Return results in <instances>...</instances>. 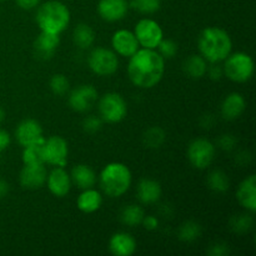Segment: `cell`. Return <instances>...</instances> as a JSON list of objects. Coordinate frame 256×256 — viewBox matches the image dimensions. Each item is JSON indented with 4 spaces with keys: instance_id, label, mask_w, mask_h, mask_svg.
<instances>
[{
    "instance_id": "obj_1",
    "label": "cell",
    "mask_w": 256,
    "mask_h": 256,
    "mask_svg": "<svg viewBox=\"0 0 256 256\" xmlns=\"http://www.w3.org/2000/svg\"><path fill=\"white\" fill-rule=\"evenodd\" d=\"M165 74V59L156 49H139L129 58L128 75L135 86L152 89L162 82Z\"/></svg>"
},
{
    "instance_id": "obj_2",
    "label": "cell",
    "mask_w": 256,
    "mask_h": 256,
    "mask_svg": "<svg viewBox=\"0 0 256 256\" xmlns=\"http://www.w3.org/2000/svg\"><path fill=\"white\" fill-rule=\"evenodd\" d=\"M198 49L208 62H222L229 56L232 42L226 30L218 26L205 28L198 38Z\"/></svg>"
},
{
    "instance_id": "obj_3",
    "label": "cell",
    "mask_w": 256,
    "mask_h": 256,
    "mask_svg": "<svg viewBox=\"0 0 256 256\" xmlns=\"http://www.w3.org/2000/svg\"><path fill=\"white\" fill-rule=\"evenodd\" d=\"M70 10L64 2L59 0H49V2L39 4L35 15V22L39 26L40 32H52L60 35L70 24Z\"/></svg>"
},
{
    "instance_id": "obj_4",
    "label": "cell",
    "mask_w": 256,
    "mask_h": 256,
    "mask_svg": "<svg viewBox=\"0 0 256 256\" xmlns=\"http://www.w3.org/2000/svg\"><path fill=\"white\" fill-rule=\"evenodd\" d=\"M99 182L106 196L120 198L132 186V175L122 162H109L100 172Z\"/></svg>"
},
{
    "instance_id": "obj_5",
    "label": "cell",
    "mask_w": 256,
    "mask_h": 256,
    "mask_svg": "<svg viewBox=\"0 0 256 256\" xmlns=\"http://www.w3.org/2000/svg\"><path fill=\"white\" fill-rule=\"evenodd\" d=\"M254 60L249 54L244 52H238L232 54L224 60L222 70L224 75L229 80L234 82H249L254 75Z\"/></svg>"
},
{
    "instance_id": "obj_6",
    "label": "cell",
    "mask_w": 256,
    "mask_h": 256,
    "mask_svg": "<svg viewBox=\"0 0 256 256\" xmlns=\"http://www.w3.org/2000/svg\"><path fill=\"white\" fill-rule=\"evenodd\" d=\"M99 116L102 122L116 124L125 119L128 114V105L119 92H106L99 99Z\"/></svg>"
},
{
    "instance_id": "obj_7",
    "label": "cell",
    "mask_w": 256,
    "mask_h": 256,
    "mask_svg": "<svg viewBox=\"0 0 256 256\" xmlns=\"http://www.w3.org/2000/svg\"><path fill=\"white\" fill-rule=\"evenodd\" d=\"M88 65L94 74L99 76H110L119 68V58L114 50L106 48H95L88 56Z\"/></svg>"
},
{
    "instance_id": "obj_8",
    "label": "cell",
    "mask_w": 256,
    "mask_h": 256,
    "mask_svg": "<svg viewBox=\"0 0 256 256\" xmlns=\"http://www.w3.org/2000/svg\"><path fill=\"white\" fill-rule=\"evenodd\" d=\"M188 159L190 164L199 170H205L212 164L216 155V148L205 138H196L188 146Z\"/></svg>"
},
{
    "instance_id": "obj_9",
    "label": "cell",
    "mask_w": 256,
    "mask_h": 256,
    "mask_svg": "<svg viewBox=\"0 0 256 256\" xmlns=\"http://www.w3.org/2000/svg\"><path fill=\"white\" fill-rule=\"evenodd\" d=\"M134 34L140 46L145 49H156L159 42L164 38V32L159 22L149 18H145L136 22L134 28Z\"/></svg>"
},
{
    "instance_id": "obj_10",
    "label": "cell",
    "mask_w": 256,
    "mask_h": 256,
    "mask_svg": "<svg viewBox=\"0 0 256 256\" xmlns=\"http://www.w3.org/2000/svg\"><path fill=\"white\" fill-rule=\"evenodd\" d=\"M68 155H69V145L62 136L52 135L45 138L44 142V162L45 164L54 165V166L65 168L68 164Z\"/></svg>"
},
{
    "instance_id": "obj_11",
    "label": "cell",
    "mask_w": 256,
    "mask_h": 256,
    "mask_svg": "<svg viewBox=\"0 0 256 256\" xmlns=\"http://www.w3.org/2000/svg\"><path fill=\"white\" fill-rule=\"evenodd\" d=\"M99 99L98 90L90 84H82L72 90L69 94L70 109L76 112H86L94 106L95 102Z\"/></svg>"
},
{
    "instance_id": "obj_12",
    "label": "cell",
    "mask_w": 256,
    "mask_h": 256,
    "mask_svg": "<svg viewBox=\"0 0 256 256\" xmlns=\"http://www.w3.org/2000/svg\"><path fill=\"white\" fill-rule=\"evenodd\" d=\"M44 165H24L19 174L20 185L26 190H36L44 186L48 178Z\"/></svg>"
},
{
    "instance_id": "obj_13",
    "label": "cell",
    "mask_w": 256,
    "mask_h": 256,
    "mask_svg": "<svg viewBox=\"0 0 256 256\" xmlns=\"http://www.w3.org/2000/svg\"><path fill=\"white\" fill-rule=\"evenodd\" d=\"M112 46L118 55L124 58H130L140 49L134 32L126 29L118 30L112 34Z\"/></svg>"
},
{
    "instance_id": "obj_14",
    "label": "cell",
    "mask_w": 256,
    "mask_h": 256,
    "mask_svg": "<svg viewBox=\"0 0 256 256\" xmlns=\"http://www.w3.org/2000/svg\"><path fill=\"white\" fill-rule=\"evenodd\" d=\"M46 186L49 192L56 198H64L72 190V179L70 174L64 169V168L55 166L52 172L48 174L46 178Z\"/></svg>"
},
{
    "instance_id": "obj_15",
    "label": "cell",
    "mask_w": 256,
    "mask_h": 256,
    "mask_svg": "<svg viewBox=\"0 0 256 256\" xmlns=\"http://www.w3.org/2000/svg\"><path fill=\"white\" fill-rule=\"evenodd\" d=\"M128 10L129 2L126 0H100L98 2V14L105 22H120L126 16Z\"/></svg>"
},
{
    "instance_id": "obj_16",
    "label": "cell",
    "mask_w": 256,
    "mask_h": 256,
    "mask_svg": "<svg viewBox=\"0 0 256 256\" xmlns=\"http://www.w3.org/2000/svg\"><path fill=\"white\" fill-rule=\"evenodd\" d=\"M15 138L22 146H26L32 142H39L45 136L42 134V124L38 120L29 118L19 122L15 130Z\"/></svg>"
},
{
    "instance_id": "obj_17",
    "label": "cell",
    "mask_w": 256,
    "mask_h": 256,
    "mask_svg": "<svg viewBox=\"0 0 256 256\" xmlns=\"http://www.w3.org/2000/svg\"><path fill=\"white\" fill-rule=\"evenodd\" d=\"M60 44V36L52 32H40L34 40V52L42 60H49L54 56Z\"/></svg>"
},
{
    "instance_id": "obj_18",
    "label": "cell",
    "mask_w": 256,
    "mask_h": 256,
    "mask_svg": "<svg viewBox=\"0 0 256 256\" xmlns=\"http://www.w3.org/2000/svg\"><path fill=\"white\" fill-rule=\"evenodd\" d=\"M236 199L244 209L254 214L256 210V176L249 175L239 184Z\"/></svg>"
},
{
    "instance_id": "obj_19",
    "label": "cell",
    "mask_w": 256,
    "mask_h": 256,
    "mask_svg": "<svg viewBox=\"0 0 256 256\" xmlns=\"http://www.w3.org/2000/svg\"><path fill=\"white\" fill-rule=\"evenodd\" d=\"M109 250L115 256H130L136 252V240L129 232H115L109 240Z\"/></svg>"
},
{
    "instance_id": "obj_20",
    "label": "cell",
    "mask_w": 256,
    "mask_h": 256,
    "mask_svg": "<svg viewBox=\"0 0 256 256\" xmlns=\"http://www.w3.org/2000/svg\"><path fill=\"white\" fill-rule=\"evenodd\" d=\"M162 194V185L159 182L150 178H144L138 182L136 196L142 204L150 205L155 204L160 200Z\"/></svg>"
},
{
    "instance_id": "obj_21",
    "label": "cell",
    "mask_w": 256,
    "mask_h": 256,
    "mask_svg": "<svg viewBox=\"0 0 256 256\" xmlns=\"http://www.w3.org/2000/svg\"><path fill=\"white\" fill-rule=\"evenodd\" d=\"M246 109V100L240 92H230L222 102V116L226 120H236L244 114Z\"/></svg>"
},
{
    "instance_id": "obj_22",
    "label": "cell",
    "mask_w": 256,
    "mask_h": 256,
    "mask_svg": "<svg viewBox=\"0 0 256 256\" xmlns=\"http://www.w3.org/2000/svg\"><path fill=\"white\" fill-rule=\"evenodd\" d=\"M70 179H72V184L76 185L82 190L94 188L98 182V176L95 172L86 164L74 165L72 172H70Z\"/></svg>"
},
{
    "instance_id": "obj_23",
    "label": "cell",
    "mask_w": 256,
    "mask_h": 256,
    "mask_svg": "<svg viewBox=\"0 0 256 256\" xmlns=\"http://www.w3.org/2000/svg\"><path fill=\"white\" fill-rule=\"evenodd\" d=\"M102 205V196L94 188L85 189L80 192L76 199V208L84 214H92L98 212Z\"/></svg>"
},
{
    "instance_id": "obj_24",
    "label": "cell",
    "mask_w": 256,
    "mask_h": 256,
    "mask_svg": "<svg viewBox=\"0 0 256 256\" xmlns=\"http://www.w3.org/2000/svg\"><path fill=\"white\" fill-rule=\"evenodd\" d=\"M182 70L192 79H202L206 75L208 62L200 54H192L184 60Z\"/></svg>"
},
{
    "instance_id": "obj_25",
    "label": "cell",
    "mask_w": 256,
    "mask_h": 256,
    "mask_svg": "<svg viewBox=\"0 0 256 256\" xmlns=\"http://www.w3.org/2000/svg\"><path fill=\"white\" fill-rule=\"evenodd\" d=\"M44 142L45 138L39 142L22 146V160L24 165H40L45 164L44 162Z\"/></svg>"
},
{
    "instance_id": "obj_26",
    "label": "cell",
    "mask_w": 256,
    "mask_h": 256,
    "mask_svg": "<svg viewBox=\"0 0 256 256\" xmlns=\"http://www.w3.org/2000/svg\"><path fill=\"white\" fill-rule=\"evenodd\" d=\"M72 42L75 46L82 50H86L92 46L95 42V32L90 25L80 22L74 28L72 32Z\"/></svg>"
},
{
    "instance_id": "obj_27",
    "label": "cell",
    "mask_w": 256,
    "mask_h": 256,
    "mask_svg": "<svg viewBox=\"0 0 256 256\" xmlns=\"http://www.w3.org/2000/svg\"><path fill=\"white\" fill-rule=\"evenodd\" d=\"M145 216V212L140 205L136 204H130L126 205L122 209L120 212V222L124 225L130 228L142 225V219Z\"/></svg>"
},
{
    "instance_id": "obj_28",
    "label": "cell",
    "mask_w": 256,
    "mask_h": 256,
    "mask_svg": "<svg viewBox=\"0 0 256 256\" xmlns=\"http://www.w3.org/2000/svg\"><path fill=\"white\" fill-rule=\"evenodd\" d=\"M206 184L209 186L210 190H212L214 192H228L230 188V180L228 178V175L225 174L222 170H212L209 172L206 178Z\"/></svg>"
},
{
    "instance_id": "obj_29",
    "label": "cell",
    "mask_w": 256,
    "mask_h": 256,
    "mask_svg": "<svg viewBox=\"0 0 256 256\" xmlns=\"http://www.w3.org/2000/svg\"><path fill=\"white\" fill-rule=\"evenodd\" d=\"M166 140V134L160 126H150L142 135V142L149 149H159Z\"/></svg>"
},
{
    "instance_id": "obj_30",
    "label": "cell",
    "mask_w": 256,
    "mask_h": 256,
    "mask_svg": "<svg viewBox=\"0 0 256 256\" xmlns=\"http://www.w3.org/2000/svg\"><path fill=\"white\" fill-rule=\"evenodd\" d=\"M202 235V226L196 222H185L178 230V238L182 242H192Z\"/></svg>"
},
{
    "instance_id": "obj_31",
    "label": "cell",
    "mask_w": 256,
    "mask_h": 256,
    "mask_svg": "<svg viewBox=\"0 0 256 256\" xmlns=\"http://www.w3.org/2000/svg\"><path fill=\"white\" fill-rule=\"evenodd\" d=\"M252 225H254V219L252 215L248 214L235 215L230 220V228L236 234H245L252 229Z\"/></svg>"
},
{
    "instance_id": "obj_32",
    "label": "cell",
    "mask_w": 256,
    "mask_h": 256,
    "mask_svg": "<svg viewBox=\"0 0 256 256\" xmlns=\"http://www.w3.org/2000/svg\"><path fill=\"white\" fill-rule=\"evenodd\" d=\"M130 6L140 14H154L162 8V0H132Z\"/></svg>"
},
{
    "instance_id": "obj_33",
    "label": "cell",
    "mask_w": 256,
    "mask_h": 256,
    "mask_svg": "<svg viewBox=\"0 0 256 256\" xmlns=\"http://www.w3.org/2000/svg\"><path fill=\"white\" fill-rule=\"evenodd\" d=\"M49 86L52 94L56 95V96H62L69 90L70 82L64 74H55L50 79Z\"/></svg>"
},
{
    "instance_id": "obj_34",
    "label": "cell",
    "mask_w": 256,
    "mask_h": 256,
    "mask_svg": "<svg viewBox=\"0 0 256 256\" xmlns=\"http://www.w3.org/2000/svg\"><path fill=\"white\" fill-rule=\"evenodd\" d=\"M158 52L164 58L165 60L166 59H172L175 55L178 54V44L172 39H164L162 38V42H159V45L156 46Z\"/></svg>"
},
{
    "instance_id": "obj_35",
    "label": "cell",
    "mask_w": 256,
    "mask_h": 256,
    "mask_svg": "<svg viewBox=\"0 0 256 256\" xmlns=\"http://www.w3.org/2000/svg\"><path fill=\"white\" fill-rule=\"evenodd\" d=\"M102 128V119L100 116H95V115H89L82 120V129L84 132H89V134H95V132H100Z\"/></svg>"
},
{
    "instance_id": "obj_36",
    "label": "cell",
    "mask_w": 256,
    "mask_h": 256,
    "mask_svg": "<svg viewBox=\"0 0 256 256\" xmlns=\"http://www.w3.org/2000/svg\"><path fill=\"white\" fill-rule=\"evenodd\" d=\"M236 142V138L232 134H222L218 140V145L220 146V149L225 150V152H230V150L234 149Z\"/></svg>"
},
{
    "instance_id": "obj_37",
    "label": "cell",
    "mask_w": 256,
    "mask_h": 256,
    "mask_svg": "<svg viewBox=\"0 0 256 256\" xmlns=\"http://www.w3.org/2000/svg\"><path fill=\"white\" fill-rule=\"evenodd\" d=\"M229 245L226 242H214V244L210 246V249L208 250V254L210 256H226L229 255Z\"/></svg>"
},
{
    "instance_id": "obj_38",
    "label": "cell",
    "mask_w": 256,
    "mask_h": 256,
    "mask_svg": "<svg viewBox=\"0 0 256 256\" xmlns=\"http://www.w3.org/2000/svg\"><path fill=\"white\" fill-rule=\"evenodd\" d=\"M206 74L209 75V78L212 80H218L222 79L224 76V70H222V65H219V62H212V65H208V70H206Z\"/></svg>"
},
{
    "instance_id": "obj_39",
    "label": "cell",
    "mask_w": 256,
    "mask_h": 256,
    "mask_svg": "<svg viewBox=\"0 0 256 256\" xmlns=\"http://www.w3.org/2000/svg\"><path fill=\"white\" fill-rule=\"evenodd\" d=\"M142 225L149 232H154L159 228V219L154 215H145L144 219H142Z\"/></svg>"
},
{
    "instance_id": "obj_40",
    "label": "cell",
    "mask_w": 256,
    "mask_h": 256,
    "mask_svg": "<svg viewBox=\"0 0 256 256\" xmlns=\"http://www.w3.org/2000/svg\"><path fill=\"white\" fill-rule=\"evenodd\" d=\"M40 2H42V0H15L18 6L22 10L35 9L36 6H39Z\"/></svg>"
},
{
    "instance_id": "obj_41",
    "label": "cell",
    "mask_w": 256,
    "mask_h": 256,
    "mask_svg": "<svg viewBox=\"0 0 256 256\" xmlns=\"http://www.w3.org/2000/svg\"><path fill=\"white\" fill-rule=\"evenodd\" d=\"M10 142H12V136L6 130L0 129V152L6 150L9 148Z\"/></svg>"
},
{
    "instance_id": "obj_42",
    "label": "cell",
    "mask_w": 256,
    "mask_h": 256,
    "mask_svg": "<svg viewBox=\"0 0 256 256\" xmlns=\"http://www.w3.org/2000/svg\"><path fill=\"white\" fill-rule=\"evenodd\" d=\"M250 160H252V155H250V152H245V150L236 152V155H235V162H236L239 165L248 164Z\"/></svg>"
},
{
    "instance_id": "obj_43",
    "label": "cell",
    "mask_w": 256,
    "mask_h": 256,
    "mask_svg": "<svg viewBox=\"0 0 256 256\" xmlns=\"http://www.w3.org/2000/svg\"><path fill=\"white\" fill-rule=\"evenodd\" d=\"M214 122H215V118L214 115L212 114L204 115V116H202V120H200V124H202V126L204 128V129H209V128H212V125H214Z\"/></svg>"
},
{
    "instance_id": "obj_44",
    "label": "cell",
    "mask_w": 256,
    "mask_h": 256,
    "mask_svg": "<svg viewBox=\"0 0 256 256\" xmlns=\"http://www.w3.org/2000/svg\"><path fill=\"white\" fill-rule=\"evenodd\" d=\"M10 186H9V182H5L4 179H0V199L5 198L9 192Z\"/></svg>"
},
{
    "instance_id": "obj_45",
    "label": "cell",
    "mask_w": 256,
    "mask_h": 256,
    "mask_svg": "<svg viewBox=\"0 0 256 256\" xmlns=\"http://www.w3.org/2000/svg\"><path fill=\"white\" fill-rule=\"evenodd\" d=\"M160 212H162V214L164 215V216H170V215L172 214V209L169 206V205L164 204V205H162V209H160Z\"/></svg>"
},
{
    "instance_id": "obj_46",
    "label": "cell",
    "mask_w": 256,
    "mask_h": 256,
    "mask_svg": "<svg viewBox=\"0 0 256 256\" xmlns=\"http://www.w3.org/2000/svg\"><path fill=\"white\" fill-rule=\"evenodd\" d=\"M4 119H5V112H4V109H2V108H0V124L4 122Z\"/></svg>"
}]
</instances>
